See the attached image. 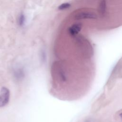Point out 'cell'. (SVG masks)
<instances>
[{"label":"cell","mask_w":122,"mask_h":122,"mask_svg":"<svg viewBox=\"0 0 122 122\" xmlns=\"http://www.w3.org/2000/svg\"><path fill=\"white\" fill-rule=\"evenodd\" d=\"M71 6V5L70 3H68V2L63 3L61 4L60 6H59L58 9L60 10H65L69 8Z\"/></svg>","instance_id":"cell-6"},{"label":"cell","mask_w":122,"mask_h":122,"mask_svg":"<svg viewBox=\"0 0 122 122\" xmlns=\"http://www.w3.org/2000/svg\"><path fill=\"white\" fill-rule=\"evenodd\" d=\"M81 27L82 25L81 23H76L73 24L69 29V33L72 36H75L80 31Z\"/></svg>","instance_id":"cell-3"},{"label":"cell","mask_w":122,"mask_h":122,"mask_svg":"<svg viewBox=\"0 0 122 122\" xmlns=\"http://www.w3.org/2000/svg\"><path fill=\"white\" fill-rule=\"evenodd\" d=\"M10 97V92L9 90L3 87L0 92V108L6 106L9 102Z\"/></svg>","instance_id":"cell-1"},{"label":"cell","mask_w":122,"mask_h":122,"mask_svg":"<svg viewBox=\"0 0 122 122\" xmlns=\"http://www.w3.org/2000/svg\"><path fill=\"white\" fill-rule=\"evenodd\" d=\"M96 15L92 12H83L76 14L75 16V20H83L88 19H96Z\"/></svg>","instance_id":"cell-2"},{"label":"cell","mask_w":122,"mask_h":122,"mask_svg":"<svg viewBox=\"0 0 122 122\" xmlns=\"http://www.w3.org/2000/svg\"><path fill=\"white\" fill-rule=\"evenodd\" d=\"M25 17L23 13H20L18 19V24L20 26H22L24 24Z\"/></svg>","instance_id":"cell-5"},{"label":"cell","mask_w":122,"mask_h":122,"mask_svg":"<svg viewBox=\"0 0 122 122\" xmlns=\"http://www.w3.org/2000/svg\"><path fill=\"white\" fill-rule=\"evenodd\" d=\"M106 3L105 0H102L99 5V12L101 15H103L106 11Z\"/></svg>","instance_id":"cell-4"}]
</instances>
